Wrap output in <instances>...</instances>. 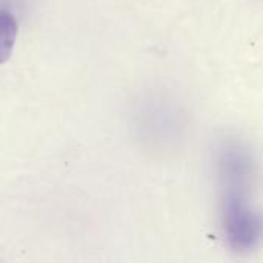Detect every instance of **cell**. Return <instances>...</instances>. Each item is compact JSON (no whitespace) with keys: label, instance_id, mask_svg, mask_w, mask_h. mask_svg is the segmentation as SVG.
Segmentation results:
<instances>
[{"label":"cell","instance_id":"6da1fadb","mask_svg":"<svg viewBox=\"0 0 263 263\" xmlns=\"http://www.w3.org/2000/svg\"><path fill=\"white\" fill-rule=\"evenodd\" d=\"M137 126L140 137L156 151L168 153L179 148L188 131V114L176 96L154 91L139 105Z\"/></svg>","mask_w":263,"mask_h":263},{"label":"cell","instance_id":"7a4b0ae2","mask_svg":"<svg viewBox=\"0 0 263 263\" xmlns=\"http://www.w3.org/2000/svg\"><path fill=\"white\" fill-rule=\"evenodd\" d=\"M253 190H222L220 225L236 253H251L263 243V213L251 199Z\"/></svg>","mask_w":263,"mask_h":263},{"label":"cell","instance_id":"3957f363","mask_svg":"<svg viewBox=\"0 0 263 263\" xmlns=\"http://www.w3.org/2000/svg\"><path fill=\"white\" fill-rule=\"evenodd\" d=\"M216 173L220 190H253L259 177L257 156L247 142L227 139L216 151Z\"/></svg>","mask_w":263,"mask_h":263},{"label":"cell","instance_id":"277c9868","mask_svg":"<svg viewBox=\"0 0 263 263\" xmlns=\"http://www.w3.org/2000/svg\"><path fill=\"white\" fill-rule=\"evenodd\" d=\"M17 37V22L8 11H0V65L8 62Z\"/></svg>","mask_w":263,"mask_h":263}]
</instances>
